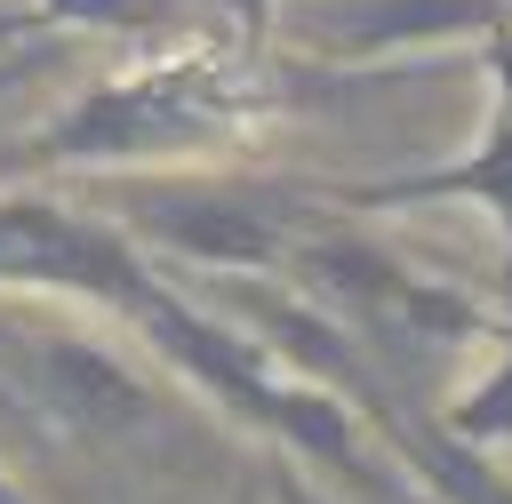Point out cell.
Here are the masks:
<instances>
[{"instance_id":"cell-1","label":"cell","mask_w":512,"mask_h":504,"mask_svg":"<svg viewBox=\"0 0 512 504\" xmlns=\"http://www.w3.org/2000/svg\"><path fill=\"white\" fill-rule=\"evenodd\" d=\"M304 72L264 64V48L232 40H184L160 56H136L104 80H88L48 128L16 136L0 152V184H40V176H104V168H184L208 152L248 144L272 112L312 104L296 88Z\"/></svg>"},{"instance_id":"cell-2","label":"cell","mask_w":512,"mask_h":504,"mask_svg":"<svg viewBox=\"0 0 512 504\" xmlns=\"http://www.w3.org/2000/svg\"><path fill=\"white\" fill-rule=\"evenodd\" d=\"M312 192H256L216 176H136L112 192V224L144 256H176L216 280H272L304 240Z\"/></svg>"},{"instance_id":"cell-3","label":"cell","mask_w":512,"mask_h":504,"mask_svg":"<svg viewBox=\"0 0 512 504\" xmlns=\"http://www.w3.org/2000/svg\"><path fill=\"white\" fill-rule=\"evenodd\" d=\"M0 288L8 296H72V304L128 320L160 288V264L96 208L56 200L48 184H0Z\"/></svg>"},{"instance_id":"cell-4","label":"cell","mask_w":512,"mask_h":504,"mask_svg":"<svg viewBox=\"0 0 512 504\" xmlns=\"http://www.w3.org/2000/svg\"><path fill=\"white\" fill-rule=\"evenodd\" d=\"M0 352L16 368V384H0V392L16 408H32L48 432L128 440V432H144L168 408L144 368H128L112 344H96L80 328H0Z\"/></svg>"},{"instance_id":"cell-5","label":"cell","mask_w":512,"mask_h":504,"mask_svg":"<svg viewBox=\"0 0 512 504\" xmlns=\"http://www.w3.org/2000/svg\"><path fill=\"white\" fill-rule=\"evenodd\" d=\"M320 208H344V216H400V208H440V200H472L496 216V304L512 312V120L496 112L480 128L472 152L440 160V168H400V176H376V184H312Z\"/></svg>"},{"instance_id":"cell-6","label":"cell","mask_w":512,"mask_h":504,"mask_svg":"<svg viewBox=\"0 0 512 504\" xmlns=\"http://www.w3.org/2000/svg\"><path fill=\"white\" fill-rule=\"evenodd\" d=\"M512 24V0H312V56L376 64L408 48H456Z\"/></svg>"},{"instance_id":"cell-7","label":"cell","mask_w":512,"mask_h":504,"mask_svg":"<svg viewBox=\"0 0 512 504\" xmlns=\"http://www.w3.org/2000/svg\"><path fill=\"white\" fill-rule=\"evenodd\" d=\"M440 424H448L464 448H480V456H504V448H512V336L496 344L488 376H472V384L440 408Z\"/></svg>"},{"instance_id":"cell-8","label":"cell","mask_w":512,"mask_h":504,"mask_svg":"<svg viewBox=\"0 0 512 504\" xmlns=\"http://www.w3.org/2000/svg\"><path fill=\"white\" fill-rule=\"evenodd\" d=\"M160 0H24L0 16V32H144Z\"/></svg>"},{"instance_id":"cell-9","label":"cell","mask_w":512,"mask_h":504,"mask_svg":"<svg viewBox=\"0 0 512 504\" xmlns=\"http://www.w3.org/2000/svg\"><path fill=\"white\" fill-rule=\"evenodd\" d=\"M264 488H272V504H336V496H328V488H312V480H304V464H296V456H280V448L264 456Z\"/></svg>"},{"instance_id":"cell-10","label":"cell","mask_w":512,"mask_h":504,"mask_svg":"<svg viewBox=\"0 0 512 504\" xmlns=\"http://www.w3.org/2000/svg\"><path fill=\"white\" fill-rule=\"evenodd\" d=\"M472 48H480V72L496 80V112L512 120V24H496V32H488V40H472Z\"/></svg>"},{"instance_id":"cell-11","label":"cell","mask_w":512,"mask_h":504,"mask_svg":"<svg viewBox=\"0 0 512 504\" xmlns=\"http://www.w3.org/2000/svg\"><path fill=\"white\" fill-rule=\"evenodd\" d=\"M48 64H56V48H16V56H0V96H8L16 80H40Z\"/></svg>"}]
</instances>
